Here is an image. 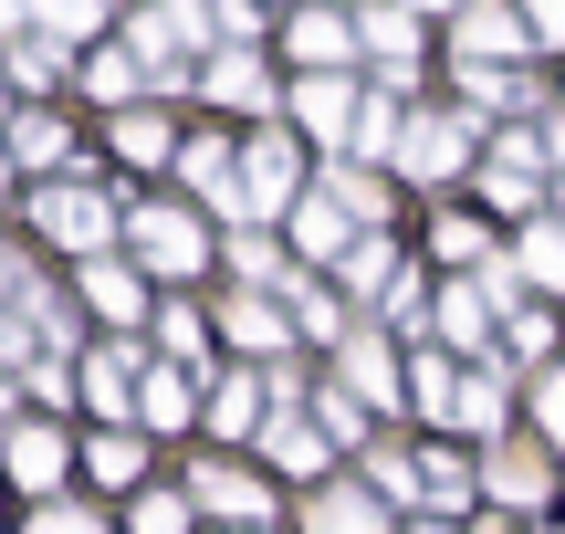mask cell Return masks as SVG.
I'll return each instance as SVG.
<instances>
[{
	"label": "cell",
	"instance_id": "cell-1",
	"mask_svg": "<svg viewBox=\"0 0 565 534\" xmlns=\"http://www.w3.org/2000/svg\"><path fill=\"white\" fill-rule=\"evenodd\" d=\"M200 503H210V514H231V524H252V534H263V514H273L263 482H242V472H200Z\"/></svg>",
	"mask_w": 565,
	"mask_h": 534
},
{
	"label": "cell",
	"instance_id": "cell-2",
	"mask_svg": "<svg viewBox=\"0 0 565 534\" xmlns=\"http://www.w3.org/2000/svg\"><path fill=\"white\" fill-rule=\"evenodd\" d=\"M492 493L503 503H545V461L534 451H492Z\"/></svg>",
	"mask_w": 565,
	"mask_h": 534
},
{
	"label": "cell",
	"instance_id": "cell-3",
	"mask_svg": "<svg viewBox=\"0 0 565 534\" xmlns=\"http://www.w3.org/2000/svg\"><path fill=\"white\" fill-rule=\"evenodd\" d=\"M315 534H377V503H366V493H324L315 503Z\"/></svg>",
	"mask_w": 565,
	"mask_h": 534
},
{
	"label": "cell",
	"instance_id": "cell-4",
	"mask_svg": "<svg viewBox=\"0 0 565 534\" xmlns=\"http://www.w3.org/2000/svg\"><path fill=\"white\" fill-rule=\"evenodd\" d=\"M11 472H21V482H53V472H63L53 430H21V440H11Z\"/></svg>",
	"mask_w": 565,
	"mask_h": 534
},
{
	"label": "cell",
	"instance_id": "cell-5",
	"mask_svg": "<svg viewBox=\"0 0 565 534\" xmlns=\"http://www.w3.org/2000/svg\"><path fill=\"white\" fill-rule=\"evenodd\" d=\"M147 419H189V377H168V367L147 377Z\"/></svg>",
	"mask_w": 565,
	"mask_h": 534
},
{
	"label": "cell",
	"instance_id": "cell-6",
	"mask_svg": "<svg viewBox=\"0 0 565 534\" xmlns=\"http://www.w3.org/2000/svg\"><path fill=\"white\" fill-rule=\"evenodd\" d=\"M95 472L105 482H137V440H95Z\"/></svg>",
	"mask_w": 565,
	"mask_h": 534
},
{
	"label": "cell",
	"instance_id": "cell-7",
	"mask_svg": "<svg viewBox=\"0 0 565 534\" xmlns=\"http://www.w3.org/2000/svg\"><path fill=\"white\" fill-rule=\"evenodd\" d=\"M210 419H221V430H242V419H252V377H231V388L210 398Z\"/></svg>",
	"mask_w": 565,
	"mask_h": 534
},
{
	"label": "cell",
	"instance_id": "cell-8",
	"mask_svg": "<svg viewBox=\"0 0 565 534\" xmlns=\"http://www.w3.org/2000/svg\"><path fill=\"white\" fill-rule=\"evenodd\" d=\"M231 325H242V346H263V335L282 346V314H263V305H231Z\"/></svg>",
	"mask_w": 565,
	"mask_h": 534
},
{
	"label": "cell",
	"instance_id": "cell-9",
	"mask_svg": "<svg viewBox=\"0 0 565 534\" xmlns=\"http://www.w3.org/2000/svg\"><path fill=\"white\" fill-rule=\"evenodd\" d=\"M137 534H189V514H179V503L158 493V503H147V514H137Z\"/></svg>",
	"mask_w": 565,
	"mask_h": 534
},
{
	"label": "cell",
	"instance_id": "cell-10",
	"mask_svg": "<svg viewBox=\"0 0 565 534\" xmlns=\"http://www.w3.org/2000/svg\"><path fill=\"white\" fill-rule=\"evenodd\" d=\"M545 419H555V430H565V377H555V388H545Z\"/></svg>",
	"mask_w": 565,
	"mask_h": 534
}]
</instances>
